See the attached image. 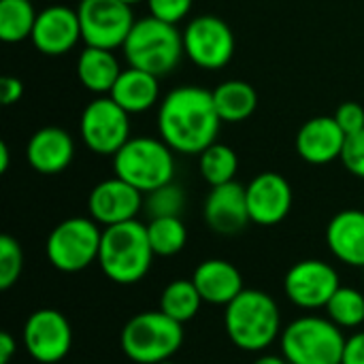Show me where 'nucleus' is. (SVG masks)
<instances>
[{
	"label": "nucleus",
	"mask_w": 364,
	"mask_h": 364,
	"mask_svg": "<svg viewBox=\"0 0 364 364\" xmlns=\"http://www.w3.org/2000/svg\"><path fill=\"white\" fill-rule=\"evenodd\" d=\"M222 119L213 94L198 85H179L171 90L158 107L160 139L175 151L200 156L215 143Z\"/></svg>",
	"instance_id": "obj_1"
},
{
	"label": "nucleus",
	"mask_w": 364,
	"mask_h": 364,
	"mask_svg": "<svg viewBox=\"0 0 364 364\" xmlns=\"http://www.w3.org/2000/svg\"><path fill=\"white\" fill-rule=\"evenodd\" d=\"M224 328L239 350L262 352L282 337V314L267 292L243 290L226 305Z\"/></svg>",
	"instance_id": "obj_2"
},
{
	"label": "nucleus",
	"mask_w": 364,
	"mask_h": 364,
	"mask_svg": "<svg viewBox=\"0 0 364 364\" xmlns=\"http://www.w3.org/2000/svg\"><path fill=\"white\" fill-rule=\"evenodd\" d=\"M154 256L145 224L130 220L102 228L98 264L113 284H139L149 273Z\"/></svg>",
	"instance_id": "obj_3"
},
{
	"label": "nucleus",
	"mask_w": 364,
	"mask_h": 364,
	"mask_svg": "<svg viewBox=\"0 0 364 364\" xmlns=\"http://www.w3.org/2000/svg\"><path fill=\"white\" fill-rule=\"evenodd\" d=\"M122 49L128 66L164 77L177 68L181 55L186 53L183 32H179L175 23L149 15L134 21Z\"/></svg>",
	"instance_id": "obj_4"
},
{
	"label": "nucleus",
	"mask_w": 364,
	"mask_h": 364,
	"mask_svg": "<svg viewBox=\"0 0 364 364\" xmlns=\"http://www.w3.org/2000/svg\"><path fill=\"white\" fill-rule=\"evenodd\" d=\"M119 343L126 358L134 364L166 363L183 346V324L160 309L143 311L126 322Z\"/></svg>",
	"instance_id": "obj_5"
},
{
	"label": "nucleus",
	"mask_w": 364,
	"mask_h": 364,
	"mask_svg": "<svg viewBox=\"0 0 364 364\" xmlns=\"http://www.w3.org/2000/svg\"><path fill=\"white\" fill-rule=\"evenodd\" d=\"M175 151L154 136H130V141L113 156L115 177L149 194L175 177Z\"/></svg>",
	"instance_id": "obj_6"
},
{
	"label": "nucleus",
	"mask_w": 364,
	"mask_h": 364,
	"mask_svg": "<svg viewBox=\"0 0 364 364\" xmlns=\"http://www.w3.org/2000/svg\"><path fill=\"white\" fill-rule=\"evenodd\" d=\"M341 331L331 318H299L282 331V356L290 364H339L346 350Z\"/></svg>",
	"instance_id": "obj_7"
},
{
	"label": "nucleus",
	"mask_w": 364,
	"mask_h": 364,
	"mask_svg": "<svg viewBox=\"0 0 364 364\" xmlns=\"http://www.w3.org/2000/svg\"><path fill=\"white\" fill-rule=\"evenodd\" d=\"M100 243L102 230L98 222L92 218H68L49 232L45 254L53 269L62 273H79L98 262Z\"/></svg>",
	"instance_id": "obj_8"
},
{
	"label": "nucleus",
	"mask_w": 364,
	"mask_h": 364,
	"mask_svg": "<svg viewBox=\"0 0 364 364\" xmlns=\"http://www.w3.org/2000/svg\"><path fill=\"white\" fill-rule=\"evenodd\" d=\"M130 113L111 96H98L81 113L79 132L85 147L98 156H115L130 141Z\"/></svg>",
	"instance_id": "obj_9"
},
{
	"label": "nucleus",
	"mask_w": 364,
	"mask_h": 364,
	"mask_svg": "<svg viewBox=\"0 0 364 364\" xmlns=\"http://www.w3.org/2000/svg\"><path fill=\"white\" fill-rule=\"evenodd\" d=\"M77 13L85 45L111 51L124 47L136 21L132 6L122 0H81Z\"/></svg>",
	"instance_id": "obj_10"
},
{
	"label": "nucleus",
	"mask_w": 364,
	"mask_h": 364,
	"mask_svg": "<svg viewBox=\"0 0 364 364\" xmlns=\"http://www.w3.org/2000/svg\"><path fill=\"white\" fill-rule=\"evenodd\" d=\"M183 51L205 70L224 68L235 55V34L218 15H198L183 30Z\"/></svg>",
	"instance_id": "obj_11"
},
{
	"label": "nucleus",
	"mask_w": 364,
	"mask_h": 364,
	"mask_svg": "<svg viewBox=\"0 0 364 364\" xmlns=\"http://www.w3.org/2000/svg\"><path fill=\"white\" fill-rule=\"evenodd\" d=\"M23 350L41 364L62 363L73 348V328L58 309H38L28 316L21 331Z\"/></svg>",
	"instance_id": "obj_12"
},
{
	"label": "nucleus",
	"mask_w": 364,
	"mask_h": 364,
	"mask_svg": "<svg viewBox=\"0 0 364 364\" xmlns=\"http://www.w3.org/2000/svg\"><path fill=\"white\" fill-rule=\"evenodd\" d=\"M341 288L339 273L324 260H301L290 267L284 279V292L301 309H326L333 294Z\"/></svg>",
	"instance_id": "obj_13"
},
{
	"label": "nucleus",
	"mask_w": 364,
	"mask_h": 364,
	"mask_svg": "<svg viewBox=\"0 0 364 364\" xmlns=\"http://www.w3.org/2000/svg\"><path fill=\"white\" fill-rule=\"evenodd\" d=\"M143 200L145 194L134 186L119 177H111L94 186L87 198V211L94 222L107 228L136 220V213L143 209Z\"/></svg>",
	"instance_id": "obj_14"
},
{
	"label": "nucleus",
	"mask_w": 364,
	"mask_h": 364,
	"mask_svg": "<svg viewBox=\"0 0 364 364\" xmlns=\"http://www.w3.org/2000/svg\"><path fill=\"white\" fill-rule=\"evenodd\" d=\"M250 218L258 226H277L292 209V186L290 181L273 171L256 175L245 186Z\"/></svg>",
	"instance_id": "obj_15"
},
{
	"label": "nucleus",
	"mask_w": 364,
	"mask_h": 364,
	"mask_svg": "<svg viewBox=\"0 0 364 364\" xmlns=\"http://www.w3.org/2000/svg\"><path fill=\"white\" fill-rule=\"evenodd\" d=\"M30 41L43 55L55 58L68 53L79 41H83L77 9L53 4L38 11Z\"/></svg>",
	"instance_id": "obj_16"
},
{
	"label": "nucleus",
	"mask_w": 364,
	"mask_h": 364,
	"mask_svg": "<svg viewBox=\"0 0 364 364\" xmlns=\"http://www.w3.org/2000/svg\"><path fill=\"white\" fill-rule=\"evenodd\" d=\"M203 215H205L207 226L218 235L232 237L245 230V226L252 222L250 209H247L245 186L230 181V183L211 188L203 207Z\"/></svg>",
	"instance_id": "obj_17"
},
{
	"label": "nucleus",
	"mask_w": 364,
	"mask_h": 364,
	"mask_svg": "<svg viewBox=\"0 0 364 364\" xmlns=\"http://www.w3.org/2000/svg\"><path fill=\"white\" fill-rule=\"evenodd\" d=\"M348 134L341 130L337 119L331 115L311 117L296 134V154L301 160L322 166L341 158Z\"/></svg>",
	"instance_id": "obj_18"
},
{
	"label": "nucleus",
	"mask_w": 364,
	"mask_h": 364,
	"mask_svg": "<svg viewBox=\"0 0 364 364\" xmlns=\"http://www.w3.org/2000/svg\"><path fill=\"white\" fill-rule=\"evenodd\" d=\"M73 158L75 141L66 130L58 126H45L28 139L26 160L30 168H34L41 175H58L66 171Z\"/></svg>",
	"instance_id": "obj_19"
},
{
	"label": "nucleus",
	"mask_w": 364,
	"mask_h": 364,
	"mask_svg": "<svg viewBox=\"0 0 364 364\" xmlns=\"http://www.w3.org/2000/svg\"><path fill=\"white\" fill-rule=\"evenodd\" d=\"M192 282L205 303L220 305V307H226L245 290L241 271L232 262L222 260V258L203 260L194 269Z\"/></svg>",
	"instance_id": "obj_20"
},
{
	"label": "nucleus",
	"mask_w": 364,
	"mask_h": 364,
	"mask_svg": "<svg viewBox=\"0 0 364 364\" xmlns=\"http://www.w3.org/2000/svg\"><path fill=\"white\" fill-rule=\"evenodd\" d=\"M326 245L339 262L364 269V211L346 209L333 215L326 226Z\"/></svg>",
	"instance_id": "obj_21"
},
{
	"label": "nucleus",
	"mask_w": 364,
	"mask_h": 364,
	"mask_svg": "<svg viewBox=\"0 0 364 364\" xmlns=\"http://www.w3.org/2000/svg\"><path fill=\"white\" fill-rule=\"evenodd\" d=\"M126 113H145L160 98L158 77L141 68H124L109 94Z\"/></svg>",
	"instance_id": "obj_22"
},
{
	"label": "nucleus",
	"mask_w": 364,
	"mask_h": 364,
	"mask_svg": "<svg viewBox=\"0 0 364 364\" xmlns=\"http://www.w3.org/2000/svg\"><path fill=\"white\" fill-rule=\"evenodd\" d=\"M122 66L111 49H100V47H87L79 53L77 58V79L79 83L98 94V96H109L117 77L122 75Z\"/></svg>",
	"instance_id": "obj_23"
},
{
	"label": "nucleus",
	"mask_w": 364,
	"mask_h": 364,
	"mask_svg": "<svg viewBox=\"0 0 364 364\" xmlns=\"http://www.w3.org/2000/svg\"><path fill=\"white\" fill-rule=\"evenodd\" d=\"M213 102L218 115L224 124H239L254 115L258 107V94L254 85L241 79H228L220 83L213 92Z\"/></svg>",
	"instance_id": "obj_24"
},
{
	"label": "nucleus",
	"mask_w": 364,
	"mask_h": 364,
	"mask_svg": "<svg viewBox=\"0 0 364 364\" xmlns=\"http://www.w3.org/2000/svg\"><path fill=\"white\" fill-rule=\"evenodd\" d=\"M203 303L205 301L192 279H175L162 290L160 311L173 318L175 322L186 324L196 318Z\"/></svg>",
	"instance_id": "obj_25"
},
{
	"label": "nucleus",
	"mask_w": 364,
	"mask_h": 364,
	"mask_svg": "<svg viewBox=\"0 0 364 364\" xmlns=\"http://www.w3.org/2000/svg\"><path fill=\"white\" fill-rule=\"evenodd\" d=\"M36 15L30 0H0V38L11 45L30 38Z\"/></svg>",
	"instance_id": "obj_26"
},
{
	"label": "nucleus",
	"mask_w": 364,
	"mask_h": 364,
	"mask_svg": "<svg viewBox=\"0 0 364 364\" xmlns=\"http://www.w3.org/2000/svg\"><path fill=\"white\" fill-rule=\"evenodd\" d=\"M198 168L203 179L215 188L235 181V175L239 171V158L230 145L224 143H213L209 145L200 156H198Z\"/></svg>",
	"instance_id": "obj_27"
},
{
	"label": "nucleus",
	"mask_w": 364,
	"mask_h": 364,
	"mask_svg": "<svg viewBox=\"0 0 364 364\" xmlns=\"http://www.w3.org/2000/svg\"><path fill=\"white\" fill-rule=\"evenodd\" d=\"M149 243L156 256L168 258L179 254L188 243V228L181 218H156L147 224Z\"/></svg>",
	"instance_id": "obj_28"
},
{
	"label": "nucleus",
	"mask_w": 364,
	"mask_h": 364,
	"mask_svg": "<svg viewBox=\"0 0 364 364\" xmlns=\"http://www.w3.org/2000/svg\"><path fill=\"white\" fill-rule=\"evenodd\" d=\"M326 314L339 328H358L364 324V294L356 288L341 286L328 301Z\"/></svg>",
	"instance_id": "obj_29"
},
{
	"label": "nucleus",
	"mask_w": 364,
	"mask_h": 364,
	"mask_svg": "<svg viewBox=\"0 0 364 364\" xmlns=\"http://www.w3.org/2000/svg\"><path fill=\"white\" fill-rule=\"evenodd\" d=\"M183 207H186V192L175 181L145 194V200H143V209L149 215V220H156V218H181Z\"/></svg>",
	"instance_id": "obj_30"
},
{
	"label": "nucleus",
	"mask_w": 364,
	"mask_h": 364,
	"mask_svg": "<svg viewBox=\"0 0 364 364\" xmlns=\"http://www.w3.org/2000/svg\"><path fill=\"white\" fill-rule=\"evenodd\" d=\"M21 271H23L21 245L11 235H2L0 237V290L13 288Z\"/></svg>",
	"instance_id": "obj_31"
},
{
	"label": "nucleus",
	"mask_w": 364,
	"mask_h": 364,
	"mask_svg": "<svg viewBox=\"0 0 364 364\" xmlns=\"http://www.w3.org/2000/svg\"><path fill=\"white\" fill-rule=\"evenodd\" d=\"M192 2L194 0H147V6L154 17L177 26L181 19L188 17Z\"/></svg>",
	"instance_id": "obj_32"
},
{
	"label": "nucleus",
	"mask_w": 364,
	"mask_h": 364,
	"mask_svg": "<svg viewBox=\"0 0 364 364\" xmlns=\"http://www.w3.org/2000/svg\"><path fill=\"white\" fill-rule=\"evenodd\" d=\"M343 166L358 179H364V130L350 134L341 154Z\"/></svg>",
	"instance_id": "obj_33"
},
{
	"label": "nucleus",
	"mask_w": 364,
	"mask_h": 364,
	"mask_svg": "<svg viewBox=\"0 0 364 364\" xmlns=\"http://www.w3.org/2000/svg\"><path fill=\"white\" fill-rule=\"evenodd\" d=\"M333 117L337 119V124L341 126V130H343L348 136L364 130V109L358 102L348 100V102L339 105Z\"/></svg>",
	"instance_id": "obj_34"
},
{
	"label": "nucleus",
	"mask_w": 364,
	"mask_h": 364,
	"mask_svg": "<svg viewBox=\"0 0 364 364\" xmlns=\"http://www.w3.org/2000/svg\"><path fill=\"white\" fill-rule=\"evenodd\" d=\"M23 96V83L17 77H2L0 79V102L4 107L19 102V98Z\"/></svg>",
	"instance_id": "obj_35"
},
{
	"label": "nucleus",
	"mask_w": 364,
	"mask_h": 364,
	"mask_svg": "<svg viewBox=\"0 0 364 364\" xmlns=\"http://www.w3.org/2000/svg\"><path fill=\"white\" fill-rule=\"evenodd\" d=\"M343 364H364V331L354 333L350 339H346L343 350Z\"/></svg>",
	"instance_id": "obj_36"
},
{
	"label": "nucleus",
	"mask_w": 364,
	"mask_h": 364,
	"mask_svg": "<svg viewBox=\"0 0 364 364\" xmlns=\"http://www.w3.org/2000/svg\"><path fill=\"white\" fill-rule=\"evenodd\" d=\"M15 352H17V341L13 339L11 333L2 331L0 333V364L11 363V358L15 356Z\"/></svg>",
	"instance_id": "obj_37"
},
{
	"label": "nucleus",
	"mask_w": 364,
	"mask_h": 364,
	"mask_svg": "<svg viewBox=\"0 0 364 364\" xmlns=\"http://www.w3.org/2000/svg\"><path fill=\"white\" fill-rule=\"evenodd\" d=\"M254 364H290L284 356H275V354H264L260 358H256Z\"/></svg>",
	"instance_id": "obj_38"
},
{
	"label": "nucleus",
	"mask_w": 364,
	"mask_h": 364,
	"mask_svg": "<svg viewBox=\"0 0 364 364\" xmlns=\"http://www.w3.org/2000/svg\"><path fill=\"white\" fill-rule=\"evenodd\" d=\"M9 171V145L0 143V173Z\"/></svg>",
	"instance_id": "obj_39"
},
{
	"label": "nucleus",
	"mask_w": 364,
	"mask_h": 364,
	"mask_svg": "<svg viewBox=\"0 0 364 364\" xmlns=\"http://www.w3.org/2000/svg\"><path fill=\"white\" fill-rule=\"evenodd\" d=\"M122 2H126V4H130V6H134V4H139V2H147V0H122Z\"/></svg>",
	"instance_id": "obj_40"
},
{
	"label": "nucleus",
	"mask_w": 364,
	"mask_h": 364,
	"mask_svg": "<svg viewBox=\"0 0 364 364\" xmlns=\"http://www.w3.org/2000/svg\"><path fill=\"white\" fill-rule=\"evenodd\" d=\"M160 364H173V363H171V360H166V363H160Z\"/></svg>",
	"instance_id": "obj_41"
},
{
	"label": "nucleus",
	"mask_w": 364,
	"mask_h": 364,
	"mask_svg": "<svg viewBox=\"0 0 364 364\" xmlns=\"http://www.w3.org/2000/svg\"><path fill=\"white\" fill-rule=\"evenodd\" d=\"M339 364H343V363H339Z\"/></svg>",
	"instance_id": "obj_42"
}]
</instances>
